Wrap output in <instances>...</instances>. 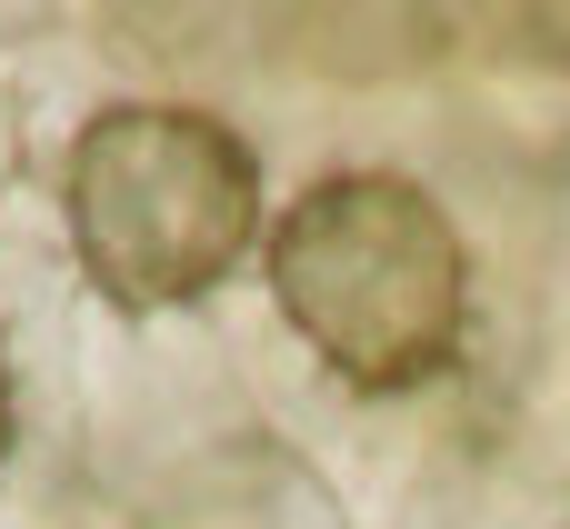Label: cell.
<instances>
[{
    "label": "cell",
    "instance_id": "7a4b0ae2",
    "mask_svg": "<svg viewBox=\"0 0 570 529\" xmlns=\"http://www.w3.org/2000/svg\"><path fill=\"white\" fill-rule=\"evenodd\" d=\"M60 210L100 300L180 310L261 240V160L200 100H110L60 150Z\"/></svg>",
    "mask_w": 570,
    "mask_h": 529
},
{
    "label": "cell",
    "instance_id": "277c9868",
    "mask_svg": "<svg viewBox=\"0 0 570 529\" xmlns=\"http://www.w3.org/2000/svg\"><path fill=\"white\" fill-rule=\"evenodd\" d=\"M0 460H10V350H0Z\"/></svg>",
    "mask_w": 570,
    "mask_h": 529
},
{
    "label": "cell",
    "instance_id": "3957f363",
    "mask_svg": "<svg viewBox=\"0 0 570 529\" xmlns=\"http://www.w3.org/2000/svg\"><path fill=\"white\" fill-rule=\"evenodd\" d=\"M10 160H20V120H10V90H0V200H10Z\"/></svg>",
    "mask_w": 570,
    "mask_h": 529
},
{
    "label": "cell",
    "instance_id": "6da1fadb",
    "mask_svg": "<svg viewBox=\"0 0 570 529\" xmlns=\"http://www.w3.org/2000/svg\"><path fill=\"white\" fill-rule=\"evenodd\" d=\"M261 270L281 320L351 390H421L461 360L471 260L411 170H321L261 230Z\"/></svg>",
    "mask_w": 570,
    "mask_h": 529
}]
</instances>
